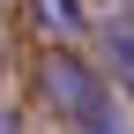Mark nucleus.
Wrapping results in <instances>:
<instances>
[{
	"label": "nucleus",
	"instance_id": "f03ea898",
	"mask_svg": "<svg viewBox=\"0 0 134 134\" xmlns=\"http://www.w3.org/2000/svg\"><path fill=\"white\" fill-rule=\"evenodd\" d=\"M30 8H37L45 37H75V30H82V8H75V0H30Z\"/></svg>",
	"mask_w": 134,
	"mask_h": 134
},
{
	"label": "nucleus",
	"instance_id": "f257e3e1",
	"mask_svg": "<svg viewBox=\"0 0 134 134\" xmlns=\"http://www.w3.org/2000/svg\"><path fill=\"white\" fill-rule=\"evenodd\" d=\"M45 97L75 134H134L127 112H119V90L75 52H45Z\"/></svg>",
	"mask_w": 134,
	"mask_h": 134
},
{
	"label": "nucleus",
	"instance_id": "7ed1b4c3",
	"mask_svg": "<svg viewBox=\"0 0 134 134\" xmlns=\"http://www.w3.org/2000/svg\"><path fill=\"white\" fill-rule=\"evenodd\" d=\"M112 75L134 90V23H119V30H112ZM112 75H104V82H112Z\"/></svg>",
	"mask_w": 134,
	"mask_h": 134
}]
</instances>
